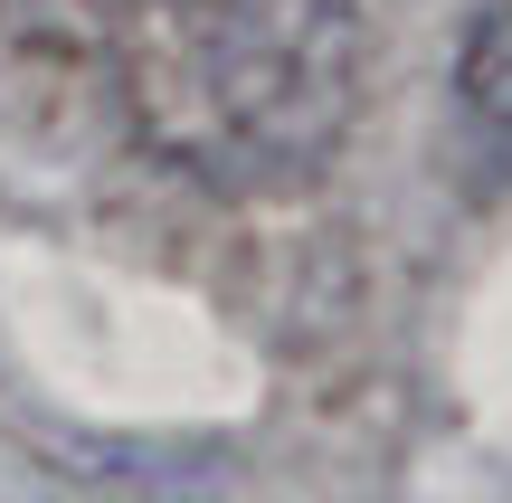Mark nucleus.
<instances>
[{"label":"nucleus","instance_id":"nucleus-1","mask_svg":"<svg viewBox=\"0 0 512 503\" xmlns=\"http://www.w3.org/2000/svg\"><path fill=\"white\" fill-rule=\"evenodd\" d=\"M114 86L171 171L219 200H285L361 124L370 0H114Z\"/></svg>","mask_w":512,"mask_h":503},{"label":"nucleus","instance_id":"nucleus-2","mask_svg":"<svg viewBox=\"0 0 512 503\" xmlns=\"http://www.w3.org/2000/svg\"><path fill=\"white\" fill-rule=\"evenodd\" d=\"M465 95H475L484 124L512 133V0H475V29H465Z\"/></svg>","mask_w":512,"mask_h":503}]
</instances>
